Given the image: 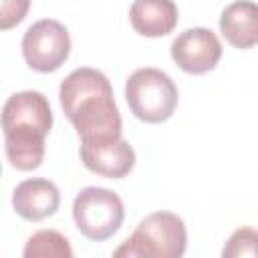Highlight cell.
Returning a JSON list of instances; mask_svg holds the SVG:
<instances>
[{
    "mask_svg": "<svg viewBox=\"0 0 258 258\" xmlns=\"http://www.w3.org/2000/svg\"><path fill=\"white\" fill-rule=\"evenodd\" d=\"M64 115L77 129L81 145H101L121 139V115L109 79L91 67L75 69L58 89Z\"/></svg>",
    "mask_w": 258,
    "mask_h": 258,
    "instance_id": "obj_1",
    "label": "cell"
},
{
    "mask_svg": "<svg viewBox=\"0 0 258 258\" xmlns=\"http://www.w3.org/2000/svg\"><path fill=\"white\" fill-rule=\"evenodd\" d=\"M50 127V103L40 91H20L6 99L2 107L4 149L14 169L32 171L42 163Z\"/></svg>",
    "mask_w": 258,
    "mask_h": 258,
    "instance_id": "obj_2",
    "label": "cell"
},
{
    "mask_svg": "<svg viewBox=\"0 0 258 258\" xmlns=\"http://www.w3.org/2000/svg\"><path fill=\"white\" fill-rule=\"evenodd\" d=\"M187 246L183 220L171 212H153L113 252L115 258H179Z\"/></svg>",
    "mask_w": 258,
    "mask_h": 258,
    "instance_id": "obj_3",
    "label": "cell"
},
{
    "mask_svg": "<svg viewBox=\"0 0 258 258\" xmlns=\"http://www.w3.org/2000/svg\"><path fill=\"white\" fill-rule=\"evenodd\" d=\"M177 87L171 77L159 69L143 67L129 75L125 99L131 113L145 123L167 121L177 107Z\"/></svg>",
    "mask_w": 258,
    "mask_h": 258,
    "instance_id": "obj_4",
    "label": "cell"
},
{
    "mask_svg": "<svg viewBox=\"0 0 258 258\" xmlns=\"http://www.w3.org/2000/svg\"><path fill=\"white\" fill-rule=\"evenodd\" d=\"M73 218L85 238L103 242L121 228L125 208L115 191L91 185L77 194L73 202Z\"/></svg>",
    "mask_w": 258,
    "mask_h": 258,
    "instance_id": "obj_5",
    "label": "cell"
},
{
    "mask_svg": "<svg viewBox=\"0 0 258 258\" xmlns=\"http://www.w3.org/2000/svg\"><path fill=\"white\" fill-rule=\"evenodd\" d=\"M71 54V36L64 24L52 18L36 20L22 36V56L36 73H52Z\"/></svg>",
    "mask_w": 258,
    "mask_h": 258,
    "instance_id": "obj_6",
    "label": "cell"
},
{
    "mask_svg": "<svg viewBox=\"0 0 258 258\" xmlns=\"http://www.w3.org/2000/svg\"><path fill=\"white\" fill-rule=\"evenodd\" d=\"M171 58L181 71L204 75L220 62L222 44L210 28H187L171 42Z\"/></svg>",
    "mask_w": 258,
    "mask_h": 258,
    "instance_id": "obj_7",
    "label": "cell"
},
{
    "mask_svg": "<svg viewBox=\"0 0 258 258\" xmlns=\"http://www.w3.org/2000/svg\"><path fill=\"white\" fill-rule=\"evenodd\" d=\"M58 204H60L58 187L44 177L24 179L12 191L14 212L28 222H40L44 218H50L58 210Z\"/></svg>",
    "mask_w": 258,
    "mask_h": 258,
    "instance_id": "obj_8",
    "label": "cell"
},
{
    "mask_svg": "<svg viewBox=\"0 0 258 258\" xmlns=\"http://www.w3.org/2000/svg\"><path fill=\"white\" fill-rule=\"evenodd\" d=\"M83 165L99 173L103 177L121 179L125 177L133 165H135V151L123 137L113 143H101V145H81L79 149Z\"/></svg>",
    "mask_w": 258,
    "mask_h": 258,
    "instance_id": "obj_9",
    "label": "cell"
},
{
    "mask_svg": "<svg viewBox=\"0 0 258 258\" xmlns=\"http://www.w3.org/2000/svg\"><path fill=\"white\" fill-rule=\"evenodd\" d=\"M222 36L236 48H252L258 44V4L252 0H236L222 10Z\"/></svg>",
    "mask_w": 258,
    "mask_h": 258,
    "instance_id": "obj_10",
    "label": "cell"
},
{
    "mask_svg": "<svg viewBox=\"0 0 258 258\" xmlns=\"http://www.w3.org/2000/svg\"><path fill=\"white\" fill-rule=\"evenodd\" d=\"M129 22L141 36H165L177 26V6L173 0H133Z\"/></svg>",
    "mask_w": 258,
    "mask_h": 258,
    "instance_id": "obj_11",
    "label": "cell"
},
{
    "mask_svg": "<svg viewBox=\"0 0 258 258\" xmlns=\"http://www.w3.org/2000/svg\"><path fill=\"white\" fill-rule=\"evenodd\" d=\"M24 258H71L73 248L69 240L56 230H38L24 246Z\"/></svg>",
    "mask_w": 258,
    "mask_h": 258,
    "instance_id": "obj_12",
    "label": "cell"
},
{
    "mask_svg": "<svg viewBox=\"0 0 258 258\" xmlns=\"http://www.w3.org/2000/svg\"><path fill=\"white\" fill-rule=\"evenodd\" d=\"M224 258H240L254 256L258 258V230L254 228H238L226 242L222 250Z\"/></svg>",
    "mask_w": 258,
    "mask_h": 258,
    "instance_id": "obj_13",
    "label": "cell"
},
{
    "mask_svg": "<svg viewBox=\"0 0 258 258\" xmlns=\"http://www.w3.org/2000/svg\"><path fill=\"white\" fill-rule=\"evenodd\" d=\"M30 8V0H2L0 2V28L8 30L20 24Z\"/></svg>",
    "mask_w": 258,
    "mask_h": 258,
    "instance_id": "obj_14",
    "label": "cell"
}]
</instances>
